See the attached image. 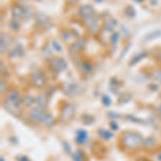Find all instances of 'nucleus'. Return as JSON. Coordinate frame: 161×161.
Returning a JSON list of instances; mask_svg holds the SVG:
<instances>
[{"instance_id": "obj_1", "label": "nucleus", "mask_w": 161, "mask_h": 161, "mask_svg": "<svg viewBox=\"0 0 161 161\" xmlns=\"http://www.w3.org/2000/svg\"><path fill=\"white\" fill-rule=\"evenodd\" d=\"M21 104H23V102H21V94L17 90H15V89H11L8 92V95H7L4 104H3L5 110L10 112L11 114L15 115V114H17L21 111Z\"/></svg>"}, {"instance_id": "obj_2", "label": "nucleus", "mask_w": 161, "mask_h": 161, "mask_svg": "<svg viewBox=\"0 0 161 161\" xmlns=\"http://www.w3.org/2000/svg\"><path fill=\"white\" fill-rule=\"evenodd\" d=\"M143 137L137 132H128L123 137V144L129 149L139 148L143 144Z\"/></svg>"}, {"instance_id": "obj_3", "label": "nucleus", "mask_w": 161, "mask_h": 161, "mask_svg": "<svg viewBox=\"0 0 161 161\" xmlns=\"http://www.w3.org/2000/svg\"><path fill=\"white\" fill-rule=\"evenodd\" d=\"M43 109L39 106H35L32 107L31 111L29 113V117L32 121H35V123H42L43 121V118L45 116L44 112H43Z\"/></svg>"}, {"instance_id": "obj_4", "label": "nucleus", "mask_w": 161, "mask_h": 161, "mask_svg": "<svg viewBox=\"0 0 161 161\" xmlns=\"http://www.w3.org/2000/svg\"><path fill=\"white\" fill-rule=\"evenodd\" d=\"M74 115V105L68 104L64 107V110L61 112V118L62 120H70Z\"/></svg>"}, {"instance_id": "obj_5", "label": "nucleus", "mask_w": 161, "mask_h": 161, "mask_svg": "<svg viewBox=\"0 0 161 161\" xmlns=\"http://www.w3.org/2000/svg\"><path fill=\"white\" fill-rule=\"evenodd\" d=\"M87 139H88V134L85 130H78V133H76V143L78 145H84L87 142Z\"/></svg>"}, {"instance_id": "obj_6", "label": "nucleus", "mask_w": 161, "mask_h": 161, "mask_svg": "<svg viewBox=\"0 0 161 161\" xmlns=\"http://www.w3.org/2000/svg\"><path fill=\"white\" fill-rule=\"evenodd\" d=\"M32 82H33V84H35L37 87H39V88L43 87V85L45 84V80H44L43 75L41 74V73H37V74L33 75V78H32Z\"/></svg>"}, {"instance_id": "obj_7", "label": "nucleus", "mask_w": 161, "mask_h": 161, "mask_svg": "<svg viewBox=\"0 0 161 161\" xmlns=\"http://www.w3.org/2000/svg\"><path fill=\"white\" fill-rule=\"evenodd\" d=\"M35 103L38 104V106L44 110L46 107V104H47V99H46V97L44 95H40V96H38L37 100H35Z\"/></svg>"}, {"instance_id": "obj_8", "label": "nucleus", "mask_w": 161, "mask_h": 161, "mask_svg": "<svg viewBox=\"0 0 161 161\" xmlns=\"http://www.w3.org/2000/svg\"><path fill=\"white\" fill-rule=\"evenodd\" d=\"M52 66H53V68L55 70L60 71V70H62L64 68H66V62H64V60H61V59H56V60L53 61Z\"/></svg>"}, {"instance_id": "obj_9", "label": "nucleus", "mask_w": 161, "mask_h": 161, "mask_svg": "<svg viewBox=\"0 0 161 161\" xmlns=\"http://www.w3.org/2000/svg\"><path fill=\"white\" fill-rule=\"evenodd\" d=\"M42 123L47 127L53 126L54 125V117L51 115V114H45V116H44V118H43Z\"/></svg>"}, {"instance_id": "obj_10", "label": "nucleus", "mask_w": 161, "mask_h": 161, "mask_svg": "<svg viewBox=\"0 0 161 161\" xmlns=\"http://www.w3.org/2000/svg\"><path fill=\"white\" fill-rule=\"evenodd\" d=\"M35 102V100L33 99L31 96H27L26 98H24V104L26 105L27 107H31Z\"/></svg>"}, {"instance_id": "obj_11", "label": "nucleus", "mask_w": 161, "mask_h": 161, "mask_svg": "<svg viewBox=\"0 0 161 161\" xmlns=\"http://www.w3.org/2000/svg\"><path fill=\"white\" fill-rule=\"evenodd\" d=\"M143 144H144V146L145 147H154L155 146V144H156V141H155V139H154L153 137H148L146 141H144L143 142Z\"/></svg>"}, {"instance_id": "obj_12", "label": "nucleus", "mask_w": 161, "mask_h": 161, "mask_svg": "<svg viewBox=\"0 0 161 161\" xmlns=\"http://www.w3.org/2000/svg\"><path fill=\"white\" fill-rule=\"evenodd\" d=\"M80 14L82 15H84V16H88V15H90L91 14V8L90 7H88V5H84L83 8H80Z\"/></svg>"}, {"instance_id": "obj_13", "label": "nucleus", "mask_w": 161, "mask_h": 161, "mask_svg": "<svg viewBox=\"0 0 161 161\" xmlns=\"http://www.w3.org/2000/svg\"><path fill=\"white\" fill-rule=\"evenodd\" d=\"M99 133H100V135H102V137H104L105 140H110L111 137H113V134L111 133L110 131H106V130H103V129H101V130H100Z\"/></svg>"}, {"instance_id": "obj_14", "label": "nucleus", "mask_w": 161, "mask_h": 161, "mask_svg": "<svg viewBox=\"0 0 161 161\" xmlns=\"http://www.w3.org/2000/svg\"><path fill=\"white\" fill-rule=\"evenodd\" d=\"M72 158H73V161H83V156L80 151H76L72 155Z\"/></svg>"}, {"instance_id": "obj_15", "label": "nucleus", "mask_w": 161, "mask_h": 161, "mask_svg": "<svg viewBox=\"0 0 161 161\" xmlns=\"http://www.w3.org/2000/svg\"><path fill=\"white\" fill-rule=\"evenodd\" d=\"M102 102H103V104H104L105 106H107V105L111 104V99L109 98V97L103 96V98H102Z\"/></svg>"}, {"instance_id": "obj_16", "label": "nucleus", "mask_w": 161, "mask_h": 161, "mask_svg": "<svg viewBox=\"0 0 161 161\" xmlns=\"http://www.w3.org/2000/svg\"><path fill=\"white\" fill-rule=\"evenodd\" d=\"M19 12H21V10H19L17 7H15V8H14V13H13V15H14L15 18H19V14H21Z\"/></svg>"}, {"instance_id": "obj_17", "label": "nucleus", "mask_w": 161, "mask_h": 161, "mask_svg": "<svg viewBox=\"0 0 161 161\" xmlns=\"http://www.w3.org/2000/svg\"><path fill=\"white\" fill-rule=\"evenodd\" d=\"M17 160L18 161H30L26 156H18V157H17Z\"/></svg>"}, {"instance_id": "obj_18", "label": "nucleus", "mask_w": 161, "mask_h": 161, "mask_svg": "<svg viewBox=\"0 0 161 161\" xmlns=\"http://www.w3.org/2000/svg\"><path fill=\"white\" fill-rule=\"evenodd\" d=\"M156 159L158 161H161V151H159V153L156 155Z\"/></svg>"}, {"instance_id": "obj_19", "label": "nucleus", "mask_w": 161, "mask_h": 161, "mask_svg": "<svg viewBox=\"0 0 161 161\" xmlns=\"http://www.w3.org/2000/svg\"><path fill=\"white\" fill-rule=\"evenodd\" d=\"M139 161H143V160H139Z\"/></svg>"}, {"instance_id": "obj_20", "label": "nucleus", "mask_w": 161, "mask_h": 161, "mask_svg": "<svg viewBox=\"0 0 161 161\" xmlns=\"http://www.w3.org/2000/svg\"><path fill=\"white\" fill-rule=\"evenodd\" d=\"M160 97H161V94H160Z\"/></svg>"}]
</instances>
